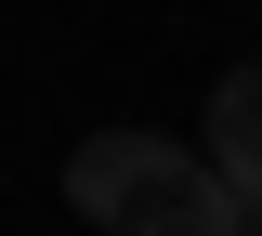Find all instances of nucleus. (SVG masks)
<instances>
[{"label":"nucleus","instance_id":"4","mask_svg":"<svg viewBox=\"0 0 262 236\" xmlns=\"http://www.w3.org/2000/svg\"><path fill=\"white\" fill-rule=\"evenodd\" d=\"M249 236H262V223H249Z\"/></svg>","mask_w":262,"mask_h":236},{"label":"nucleus","instance_id":"2","mask_svg":"<svg viewBox=\"0 0 262 236\" xmlns=\"http://www.w3.org/2000/svg\"><path fill=\"white\" fill-rule=\"evenodd\" d=\"M158 158H170L158 132H92L79 158H66V197H79V210H92L105 236H118V210L144 197V184H158Z\"/></svg>","mask_w":262,"mask_h":236},{"label":"nucleus","instance_id":"3","mask_svg":"<svg viewBox=\"0 0 262 236\" xmlns=\"http://www.w3.org/2000/svg\"><path fill=\"white\" fill-rule=\"evenodd\" d=\"M210 170H236L262 197V66H236L223 92H210Z\"/></svg>","mask_w":262,"mask_h":236},{"label":"nucleus","instance_id":"1","mask_svg":"<svg viewBox=\"0 0 262 236\" xmlns=\"http://www.w3.org/2000/svg\"><path fill=\"white\" fill-rule=\"evenodd\" d=\"M249 223H262V197L236 184V170L184 158V144H170V158H158V184L118 210V236H249Z\"/></svg>","mask_w":262,"mask_h":236}]
</instances>
